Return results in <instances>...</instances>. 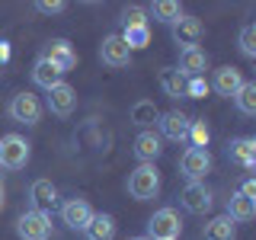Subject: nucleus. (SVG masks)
<instances>
[{
  "instance_id": "nucleus-7",
  "label": "nucleus",
  "mask_w": 256,
  "mask_h": 240,
  "mask_svg": "<svg viewBox=\"0 0 256 240\" xmlns=\"http://www.w3.org/2000/svg\"><path fill=\"white\" fill-rule=\"evenodd\" d=\"M157 125H160V134H164L166 141H189V125L192 118L186 116V112L180 109H170V112H160L157 116Z\"/></svg>"
},
{
  "instance_id": "nucleus-16",
  "label": "nucleus",
  "mask_w": 256,
  "mask_h": 240,
  "mask_svg": "<svg viewBox=\"0 0 256 240\" xmlns=\"http://www.w3.org/2000/svg\"><path fill=\"white\" fill-rule=\"evenodd\" d=\"M29 202L36 212H48V208L58 205V189H54L52 180H36L29 186Z\"/></svg>"
},
{
  "instance_id": "nucleus-11",
  "label": "nucleus",
  "mask_w": 256,
  "mask_h": 240,
  "mask_svg": "<svg viewBox=\"0 0 256 240\" xmlns=\"http://www.w3.org/2000/svg\"><path fill=\"white\" fill-rule=\"evenodd\" d=\"M100 58L102 64H109V68H128L132 64V52H128V45L122 42V36H106L100 45Z\"/></svg>"
},
{
  "instance_id": "nucleus-9",
  "label": "nucleus",
  "mask_w": 256,
  "mask_h": 240,
  "mask_svg": "<svg viewBox=\"0 0 256 240\" xmlns=\"http://www.w3.org/2000/svg\"><path fill=\"white\" fill-rule=\"evenodd\" d=\"M42 58H48L54 68L61 70V74H68V70L77 68V52H74V45H70L68 38H52V42L45 45Z\"/></svg>"
},
{
  "instance_id": "nucleus-5",
  "label": "nucleus",
  "mask_w": 256,
  "mask_h": 240,
  "mask_svg": "<svg viewBox=\"0 0 256 240\" xmlns=\"http://www.w3.org/2000/svg\"><path fill=\"white\" fill-rule=\"evenodd\" d=\"M180 230H182V221L173 208H160L148 221V240H180Z\"/></svg>"
},
{
  "instance_id": "nucleus-28",
  "label": "nucleus",
  "mask_w": 256,
  "mask_h": 240,
  "mask_svg": "<svg viewBox=\"0 0 256 240\" xmlns=\"http://www.w3.org/2000/svg\"><path fill=\"white\" fill-rule=\"evenodd\" d=\"M208 141H212V132H208L205 118H192V125H189V148H208Z\"/></svg>"
},
{
  "instance_id": "nucleus-32",
  "label": "nucleus",
  "mask_w": 256,
  "mask_h": 240,
  "mask_svg": "<svg viewBox=\"0 0 256 240\" xmlns=\"http://www.w3.org/2000/svg\"><path fill=\"white\" fill-rule=\"evenodd\" d=\"M36 10H38V13H45V16H54V13H61V10H64V4H61V0H38Z\"/></svg>"
},
{
  "instance_id": "nucleus-29",
  "label": "nucleus",
  "mask_w": 256,
  "mask_h": 240,
  "mask_svg": "<svg viewBox=\"0 0 256 240\" xmlns=\"http://www.w3.org/2000/svg\"><path fill=\"white\" fill-rule=\"evenodd\" d=\"M240 52H244L246 58H256V22H246V26L240 29Z\"/></svg>"
},
{
  "instance_id": "nucleus-6",
  "label": "nucleus",
  "mask_w": 256,
  "mask_h": 240,
  "mask_svg": "<svg viewBox=\"0 0 256 240\" xmlns=\"http://www.w3.org/2000/svg\"><path fill=\"white\" fill-rule=\"evenodd\" d=\"M180 170L189 182H202V176L212 173V154H208V148H186L180 157Z\"/></svg>"
},
{
  "instance_id": "nucleus-26",
  "label": "nucleus",
  "mask_w": 256,
  "mask_h": 240,
  "mask_svg": "<svg viewBox=\"0 0 256 240\" xmlns=\"http://www.w3.org/2000/svg\"><path fill=\"white\" fill-rule=\"evenodd\" d=\"M122 42L128 45V52H138V48H148V45H150V29H148V26L125 29V32H122Z\"/></svg>"
},
{
  "instance_id": "nucleus-27",
  "label": "nucleus",
  "mask_w": 256,
  "mask_h": 240,
  "mask_svg": "<svg viewBox=\"0 0 256 240\" xmlns=\"http://www.w3.org/2000/svg\"><path fill=\"white\" fill-rule=\"evenodd\" d=\"M157 106L150 100H141V102H134L132 106V122L134 125H150V122H157Z\"/></svg>"
},
{
  "instance_id": "nucleus-8",
  "label": "nucleus",
  "mask_w": 256,
  "mask_h": 240,
  "mask_svg": "<svg viewBox=\"0 0 256 240\" xmlns=\"http://www.w3.org/2000/svg\"><path fill=\"white\" fill-rule=\"evenodd\" d=\"M202 36H205V26H202L198 16H186V13H182L180 20L173 22V42L182 45V48H198Z\"/></svg>"
},
{
  "instance_id": "nucleus-33",
  "label": "nucleus",
  "mask_w": 256,
  "mask_h": 240,
  "mask_svg": "<svg viewBox=\"0 0 256 240\" xmlns=\"http://www.w3.org/2000/svg\"><path fill=\"white\" fill-rule=\"evenodd\" d=\"M240 196H244V198H253V202H256V180H253V176H250V180H244Z\"/></svg>"
},
{
  "instance_id": "nucleus-19",
  "label": "nucleus",
  "mask_w": 256,
  "mask_h": 240,
  "mask_svg": "<svg viewBox=\"0 0 256 240\" xmlns=\"http://www.w3.org/2000/svg\"><path fill=\"white\" fill-rule=\"evenodd\" d=\"M61 77H64V74H61V70L54 68L48 58H38L36 64H32V84L42 86V90H52L54 84H61Z\"/></svg>"
},
{
  "instance_id": "nucleus-17",
  "label": "nucleus",
  "mask_w": 256,
  "mask_h": 240,
  "mask_svg": "<svg viewBox=\"0 0 256 240\" xmlns=\"http://www.w3.org/2000/svg\"><path fill=\"white\" fill-rule=\"evenodd\" d=\"M228 157L234 160L237 166H244V170H253L256 166V141L253 138H237L228 144Z\"/></svg>"
},
{
  "instance_id": "nucleus-30",
  "label": "nucleus",
  "mask_w": 256,
  "mask_h": 240,
  "mask_svg": "<svg viewBox=\"0 0 256 240\" xmlns=\"http://www.w3.org/2000/svg\"><path fill=\"white\" fill-rule=\"evenodd\" d=\"M208 80L205 77H186V96L189 100H202V96H208Z\"/></svg>"
},
{
  "instance_id": "nucleus-1",
  "label": "nucleus",
  "mask_w": 256,
  "mask_h": 240,
  "mask_svg": "<svg viewBox=\"0 0 256 240\" xmlns=\"http://www.w3.org/2000/svg\"><path fill=\"white\" fill-rule=\"evenodd\" d=\"M160 192V170L154 164H138L132 173H128V196L138 198V202H148Z\"/></svg>"
},
{
  "instance_id": "nucleus-13",
  "label": "nucleus",
  "mask_w": 256,
  "mask_h": 240,
  "mask_svg": "<svg viewBox=\"0 0 256 240\" xmlns=\"http://www.w3.org/2000/svg\"><path fill=\"white\" fill-rule=\"evenodd\" d=\"M182 208H186L189 214H205L208 208H212V189H208L205 182H189V186L182 189Z\"/></svg>"
},
{
  "instance_id": "nucleus-31",
  "label": "nucleus",
  "mask_w": 256,
  "mask_h": 240,
  "mask_svg": "<svg viewBox=\"0 0 256 240\" xmlns=\"http://www.w3.org/2000/svg\"><path fill=\"white\" fill-rule=\"evenodd\" d=\"M122 22H125V29H134V26H148V13H144L141 6H128V10L122 13Z\"/></svg>"
},
{
  "instance_id": "nucleus-15",
  "label": "nucleus",
  "mask_w": 256,
  "mask_h": 240,
  "mask_svg": "<svg viewBox=\"0 0 256 240\" xmlns=\"http://www.w3.org/2000/svg\"><path fill=\"white\" fill-rule=\"evenodd\" d=\"M180 70L182 77H202L208 70V54L202 48H180Z\"/></svg>"
},
{
  "instance_id": "nucleus-10",
  "label": "nucleus",
  "mask_w": 256,
  "mask_h": 240,
  "mask_svg": "<svg viewBox=\"0 0 256 240\" xmlns=\"http://www.w3.org/2000/svg\"><path fill=\"white\" fill-rule=\"evenodd\" d=\"M93 208H90V202L86 198H68V202L61 205V221L68 224L70 230H84L86 224L93 221Z\"/></svg>"
},
{
  "instance_id": "nucleus-23",
  "label": "nucleus",
  "mask_w": 256,
  "mask_h": 240,
  "mask_svg": "<svg viewBox=\"0 0 256 240\" xmlns=\"http://www.w3.org/2000/svg\"><path fill=\"white\" fill-rule=\"evenodd\" d=\"M160 86H164V93L170 96V100H180V96H186V77H182L176 68L160 70Z\"/></svg>"
},
{
  "instance_id": "nucleus-14",
  "label": "nucleus",
  "mask_w": 256,
  "mask_h": 240,
  "mask_svg": "<svg viewBox=\"0 0 256 240\" xmlns=\"http://www.w3.org/2000/svg\"><path fill=\"white\" fill-rule=\"evenodd\" d=\"M208 86H214V93L218 96H228V100H234V93L244 86V74H240L237 68H230V64H224V68L214 70V80Z\"/></svg>"
},
{
  "instance_id": "nucleus-21",
  "label": "nucleus",
  "mask_w": 256,
  "mask_h": 240,
  "mask_svg": "<svg viewBox=\"0 0 256 240\" xmlns=\"http://www.w3.org/2000/svg\"><path fill=\"white\" fill-rule=\"evenodd\" d=\"M205 240H237V221H230L228 214H218L205 224Z\"/></svg>"
},
{
  "instance_id": "nucleus-25",
  "label": "nucleus",
  "mask_w": 256,
  "mask_h": 240,
  "mask_svg": "<svg viewBox=\"0 0 256 240\" xmlns=\"http://www.w3.org/2000/svg\"><path fill=\"white\" fill-rule=\"evenodd\" d=\"M150 16H154L157 22H170L173 26V22L182 16V6L176 4V0H157V4L150 6Z\"/></svg>"
},
{
  "instance_id": "nucleus-20",
  "label": "nucleus",
  "mask_w": 256,
  "mask_h": 240,
  "mask_svg": "<svg viewBox=\"0 0 256 240\" xmlns=\"http://www.w3.org/2000/svg\"><path fill=\"white\" fill-rule=\"evenodd\" d=\"M86 240H112L116 237V218L112 214H93V221L84 228Z\"/></svg>"
},
{
  "instance_id": "nucleus-34",
  "label": "nucleus",
  "mask_w": 256,
  "mask_h": 240,
  "mask_svg": "<svg viewBox=\"0 0 256 240\" xmlns=\"http://www.w3.org/2000/svg\"><path fill=\"white\" fill-rule=\"evenodd\" d=\"M6 61H10V42H4V38H0V68H4Z\"/></svg>"
},
{
  "instance_id": "nucleus-36",
  "label": "nucleus",
  "mask_w": 256,
  "mask_h": 240,
  "mask_svg": "<svg viewBox=\"0 0 256 240\" xmlns=\"http://www.w3.org/2000/svg\"><path fill=\"white\" fill-rule=\"evenodd\" d=\"M132 240H148V237H132Z\"/></svg>"
},
{
  "instance_id": "nucleus-35",
  "label": "nucleus",
  "mask_w": 256,
  "mask_h": 240,
  "mask_svg": "<svg viewBox=\"0 0 256 240\" xmlns=\"http://www.w3.org/2000/svg\"><path fill=\"white\" fill-rule=\"evenodd\" d=\"M0 208H4V182H0Z\"/></svg>"
},
{
  "instance_id": "nucleus-18",
  "label": "nucleus",
  "mask_w": 256,
  "mask_h": 240,
  "mask_svg": "<svg viewBox=\"0 0 256 240\" xmlns=\"http://www.w3.org/2000/svg\"><path fill=\"white\" fill-rule=\"evenodd\" d=\"M134 157L141 160V164H154V160L164 154V148H160V138L154 132H141L138 138H134Z\"/></svg>"
},
{
  "instance_id": "nucleus-4",
  "label": "nucleus",
  "mask_w": 256,
  "mask_h": 240,
  "mask_svg": "<svg viewBox=\"0 0 256 240\" xmlns=\"http://www.w3.org/2000/svg\"><path fill=\"white\" fill-rule=\"evenodd\" d=\"M29 141L22 134H4L0 138V166L6 170H22L29 164Z\"/></svg>"
},
{
  "instance_id": "nucleus-24",
  "label": "nucleus",
  "mask_w": 256,
  "mask_h": 240,
  "mask_svg": "<svg viewBox=\"0 0 256 240\" xmlns=\"http://www.w3.org/2000/svg\"><path fill=\"white\" fill-rule=\"evenodd\" d=\"M234 102L244 116H256V84L253 80H244V86L234 93Z\"/></svg>"
},
{
  "instance_id": "nucleus-22",
  "label": "nucleus",
  "mask_w": 256,
  "mask_h": 240,
  "mask_svg": "<svg viewBox=\"0 0 256 240\" xmlns=\"http://www.w3.org/2000/svg\"><path fill=\"white\" fill-rule=\"evenodd\" d=\"M228 218L230 221H253L256 218V202L253 198H244L237 192V196H230V202H228Z\"/></svg>"
},
{
  "instance_id": "nucleus-12",
  "label": "nucleus",
  "mask_w": 256,
  "mask_h": 240,
  "mask_svg": "<svg viewBox=\"0 0 256 240\" xmlns=\"http://www.w3.org/2000/svg\"><path fill=\"white\" fill-rule=\"evenodd\" d=\"M48 93V109L54 112V116H70L74 112V106H77V93H74V86L70 84H54L52 90H45Z\"/></svg>"
},
{
  "instance_id": "nucleus-2",
  "label": "nucleus",
  "mask_w": 256,
  "mask_h": 240,
  "mask_svg": "<svg viewBox=\"0 0 256 240\" xmlns=\"http://www.w3.org/2000/svg\"><path fill=\"white\" fill-rule=\"evenodd\" d=\"M16 234H20V240H48L52 237V214L36 212V208L22 212L16 218Z\"/></svg>"
},
{
  "instance_id": "nucleus-3",
  "label": "nucleus",
  "mask_w": 256,
  "mask_h": 240,
  "mask_svg": "<svg viewBox=\"0 0 256 240\" xmlns=\"http://www.w3.org/2000/svg\"><path fill=\"white\" fill-rule=\"evenodd\" d=\"M6 112H10V118L20 122V125H38V118H42V100L32 90H22L10 100Z\"/></svg>"
}]
</instances>
